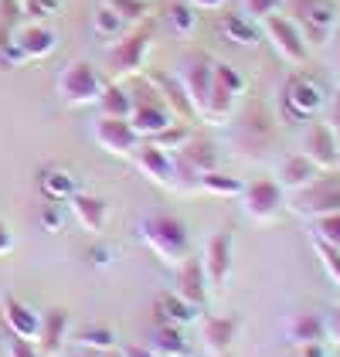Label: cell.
I'll use <instances>...</instances> for the list:
<instances>
[{
  "mask_svg": "<svg viewBox=\"0 0 340 357\" xmlns=\"http://www.w3.org/2000/svg\"><path fill=\"white\" fill-rule=\"evenodd\" d=\"M140 238L146 242V248L164 262V266H180L187 255H191V235L184 228V221L167 215V211H150L143 215L140 225H137Z\"/></svg>",
  "mask_w": 340,
  "mask_h": 357,
  "instance_id": "obj_1",
  "label": "cell"
},
{
  "mask_svg": "<svg viewBox=\"0 0 340 357\" xmlns=\"http://www.w3.org/2000/svg\"><path fill=\"white\" fill-rule=\"evenodd\" d=\"M289 21H296V28L303 31V38L313 45H327L330 34L337 28L340 10L334 0H283Z\"/></svg>",
  "mask_w": 340,
  "mask_h": 357,
  "instance_id": "obj_2",
  "label": "cell"
},
{
  "mask_svg": "<svg viewBox=\"0 0 340 357\" xmlns=\"http://www.w3.org/2000/svg\"><path fill=\"white\" fill-rule=\"evenodd\" d=\"M55 89L65 106H92V102H99L106 82L88 61H72V65L61 68Z\"/></svg>",
  "mask_w": 340,
  "mask_h": 357,
  "instance_id": "obj_3",
  "label": "cell"
},
{
  "mask_svg": "<svg viewBox=\"0 0 340 357\" xmlns=\"http://www.w3.org/2000/svg\"><path fill=\"white\" fill-rule=\"evenodd\" d=\"M231 143L238 146L242 157H262L272 143V119L258 102H252L249 109H242V116L235 119L231 130Z\"/></svg>",
  "mask_w": 340,
  "mask_h": 357,
  "instance_id": "obj_4",
  "label": "cell"
},
{
  "mask_svg": "<svg viewBox=\"0 0 340 357\" xmlns=\"http://www.w3.org/2000/svg\"><path fill=\"white\" fill-rule=\"evenodd\" d=\"M173 79L180 82L184 96L191 99L194 112L201 116L204 106H208V96H211V82H215V75H211V58L204 55V52H187V55L180 58Z\"/></svg>",
  "mask_w": 340,
  "mask_h": 357,
  "instance_id": "obj_5",
  "label": "cell"
},
{
  "mask_svg": "<svg viewBox=\"0 0 340 357\" xmlns=\"http://www.w3.org/2000/svg\"><path fill=\"white\" fill-rule=\"evenodd\" d=\"M289 211L300 215V218H307V221L340 211V181H334V177H316V181L307 184L303 191H296Z\"/></svg>",
  "mask_w": 340,
  "mask_h": 357,
  "instance_id": "obj_6",
  "label": "cell"
},
{
  "mask_svg": "<svg viewBox=\"0 0 340 357\" xmlns=\"http://www.w3.org/2000/svg\"><path fill=\"white\" fill-rule=\"evenodd\" d=\"M262 31L272 41V52L283 58L286 65H303L307 61V38L296 28V21H289L283 14H269L262 21Z\"/></svg>",
  "mask_w": 340,
  "mask_h": 357,
  "instance_id": "obj_7",
  "label": "cell"
},
{
  "mask_svg": "<svg viewBox=\"0 0 340 357\" xmlns=\"http://www.w3.org/2000/svg\"><path fill=\"white\" fill-rule=\"evenodd\" d=\"M143 96H146V99H133V109H130L126 119H130V126L137 130L140 139H153L157 133H164L170 123H173V116H170V109L160 99H153L157 92H153L150 82L143 85Z\"/></svg>",
  "mask_w": 340,
  "mask_h": 357,
  "instance_id": "obj_8",
  "label": "cell"
},
{
  "mask_svg": "<svg viewBox=\"0 0 340 357\" xmlns=\"http://www.w3.org/2000/svg\"><path fill=\"white\" fill-rule=\"evenodd\" d=\"M320 109H323V89L310 75H293L283 89V112L289 119L303 123V119H313Z\"/></svg>",
  "mask_w": 340,
  "mask_h": 357,
  "instance_id": "obj_9",
  "label": "cell"
},
{
  "mask_svg": "<svg viewBox=\"0 0 340 357\" xmlns=\"http://www.w3.org/2000/svg\"><path fill=\"white\" fill-rule=\"evenodd\" d=\"M173 170H177V181L180 177H187V181H194L198 184L201 174H208V170H218V150H215V143L204 137H187V143L177 150V157H173Z\"/></svg>",
  "mask_w": 340,
  "mask_h": 357,
  "instance_id": "obj_10",
  "label": "cell"
},
{
  "mask_svg": "<svg viewBox=\"0 0 340 357\" xmlns=\"http://www.w3.org/2000/svg\"><path fill=\"white\" fill-rule=\"evenodd\" d=\"M150 41H153V28H137L130 34H123L116 41V48H109V65H113L116 75H137L143 68V58L150 52Z\"/></svg>",
  "mask_w": 340,
  "mask_h": 357,
  "instance_id": "obj_11",
  "label": "cell"
},
{
  "mask_svg": "<svg viewBox=\"0 0 340 357\" xmlns=\"http://www.w3.org/2000/svg\"><path fill=\"white\" fill-rule=\"evenodd\" d=\"M92 137H95V143H99L106 153H113V157H133L137 146L143 143V139L137 137V130L130 126V119H116V116H99L95 126H92Z\"/></svg>",
  "mask_w": 340,
  "mask_h": 357,
  "instance_id": "obj_12",
  "label": "cell"
},
{
  "mask_svg": "<svg viewBox=\"0 0 340 357\" xmlns=\"http://www.w3.org/2000/svg\"><path fill=\"white\" fill-rule=\"evenodd\" d=\"M238 197H242V211L252 221H272L279 215V208H283V188L276 181H269V177L245 184Z\"/></svg>",
  "mask_w": 340,
  "mask_h": 357,
  "instance_id": "obj_13",
  "label": "cell"
},
{
  "mask_svg": "<svg viewBox=\"0 0 340 357\" xmlns=\"http://www.w3.org/2000/svg\"><path fill=\"white\" fill-rule=\"evenodd\" d=\"M231 245H235L231 228H218V231L208 238V245H204L201 266H204V279H208L211 289H222L228 273H231Z\"/></svg>",
  "mask_w": 340,
  "mask_h": 357,
  "instance_id": "obj_14",
  "label": "cell"
},
{
  "mask_svg": "<svg viewBox=\"0 0 340 357\" xmlns=\"http://www.w3.org/2000/svg\"><path fill=\"white\" fill-rule=\"evenodd\" d=\"M303 157L310 160L316 170H334L340 164V143L337 133L327 123H310L303 133Z\"/></svg>",
  "mask_w": 340,
  "mask_h": 357,
  "instance_id": "obj_15",
  "label": "cell"
},
{
  "mask_svg": "<svg viewBox=\"0 0 340 357\" xmlns=\"http://www.w3.org/2000/svg\"><path fill=\"white\" fill-rule=\"evenodd\" d=\"M133 164L143 170V177H150V181L160 184V188H173V184H177V170H173L170 153L160 150V146H153V143H140V146H137Z\"/></svg>",
  "mask_w": 340,
  "mask_h": 357,
  "instance_id": "obj_16",
  "label": "cell"
},
{
  "mask_svg": "<svg viewBox=\"0 0 340 357\" xmlns=\"http://www.w3.org/2000/svg\"><path fill=\"white\" fill-rule=\"evenodd\" d=\"M177 269V296L184 303H191L194 310L198 306H204V300H208V279H204V266H201V259H184L180 266H173Z\"/></svg>",
  "mask_w": 340,
  "mask_h": 357,
  "instance_id": "obj_17",
  "label": "cell"
},
{
  "mask_svg": "<svg viewBox=\"0 0 340 357\" xmlns=\"http://www.w3.org/2000/svg\"><path fill=\"white\" fill-rule=\"evenodd\" d=\"M68 208H72V215L75 221L82 225L88 235H99L102 228H106V218H109V204L102 201V197H95V194H82L75 191L68 197Z\"/></svg>",
  "mask_w": 340,
  "mask_h": 357,
  "instance_id": "obj_18",
  "label": "cell"
},
{
  "mask_svg": "<svg viewBox=\"0 0 340 357\" xmlns=\"http://www.w3.org/2000/svg\"><path fill=\"white\" fill-rule=\"evenodd\" d=\"M3 324H7V333H17L24 340H38L41 313H34L28 303L17 300V296H3Z\"/></svg>",
  "mask_w": 340,
  "mask_h": 357,
  "instance_id": "obj_19",
  "label": "cell"
},
{
  "mask_svg": "<svg viewBox=\"0 0 340 357\" xmlns=\"http://www.w3.org/2000/svg\"><path fill=\"white\" fill-rule=\"evenodd\" d=\"M146 82L160 92V102L170 109V116H173V119H194V116H198V112H194V106H191V99L184 96V89H180V82H177L173 75L153 72Z\"/></svg>",
  "mask_w": 340,
  "mask_h": 357,
  "instance_id": "obj_20",
  "label": "cell"
},
{
  "mask_svg": "<svg viewBox=\"0 0 340 357\" xmlns=\"http://www.w3.org/2000/svg\"><path fill=\"white\" fill-rule=\"evenodd\" d=\"M146 351H153L157 357H194V347H191V340L184 337V330L164 327V324H157V327L150 330Z\"/></svg>",
  "mask_w": 340,
  "mask_h": 357,
  "instance_id": "obj_21",
  "label": "cell"
},
{
  "mask_svg": "<svg viewBox=\"0 0 340 357\" xmlns=\"http://www.w3.org/2000/svg\"><path fill=\"white\" fill-rule=\"evenodd\" d=\"M14 45H17V52L28 58H48L55 52L58 38L52 28H45V24H28V28H17L14 31Z\"/></svg>",
  "mask_w": 340,
  "mask_h": 357,
  "instance_id": "obj_22",
  "label": "cell"
},
{
  "mask_svg": "<svg viewBox=\"0 0 340 357\" xmlns=\"http://www.w3.org/2000/svg\"><path fill=\"white\" fill-rule=\"evenodd\" d=\"M235 333H238L235 317H201V340L215 357H222L231 347Z\"/></svg>",
  "mask_w": 340,
  "mask_h": 357,
  "instance_id": "obj_23",
  "label": "cell"
},
{
  "mask_svg": "<svg viewBox=\"0 0 340 357\" xmlns=\"http://www.w3.org/2000/svg\"><path fill=\"white\" fill-rule=\"evenodd\" d=\"M153 313H157V324H164V327H191L194 320H198V313H194V306L191 303H184L177 293H160L157 303H153Z\"/></svg>",
  "mask_w": 340,
  "mask_h": 357,
  "instance_id": "obj_24",
  "label": "cell"
},
{
  "mask_svg": "<svg viewBox=\"0 0 340 357\" xmlns=\"http://www.w3.org/2000/svg\"><path fill=\"white\" fill-rule=\"evenodd\" d=\"M316 181V167L303 157V153H289V157H283V164H279V188L283 191H303L307 184H313Z\"/></svg>",
  "mask_w": 340,
  "mask_h": 357,
  "instance_id": "obj_25",
  "label": "cell"
},
{
  "mask_svg": "<svg viewBox=\"0 0 340 357\" xmlns=\"http://www.w3.org/2000/svg\"><path fill=\"white\" fill-rule=\"evenodd\" d=\"M323 320L316 313H293L289 324H286V340L296 344V347H307V344H323Z\"/></svg>",
  "mask_w": 340,
  "mask_h": 357,
  "instance_id": "obj_26",
  "label": "cell"
},
{
  "mask_svg": "<svg viewBox=\"0 0 340 357\" xmlns=\"http://www.w3.org/2000/svg\"><path fill=\"white\" fill-rule=\"evenodd\" d=\"M65 333H68V313H65V310H48V313H41V330H38L41 351L58 354Z\"/></svg>",
  "mask_w": 340,
  "mask_h": 357,
  "instance_id": "obj_27",
  "label": "cell"
},
{
  "mask_svg": "<svg viewBox=\"0 0 340 357\" xmlns=\"http://www.w3.org/2000/svg\"><path fill=\"white\" fill-rule=\"evenodd\" d=\"M41 191H45L48 201H68L79 188H75V177H72L68 170L48 167V170H41Z\"/></svg>",
  "mask_w": 340,
  "mask_h": 357,
  "instance_id": "obj_28",
  "label": "cell"
},
{
  "mask_svg": "<svg viewBox=\"0 0 340 357\" xmlns=\"http://www.w3.org/2000/svg\"><path fill=\"white\" fill-rule=\"evenodd\" d=\"M99 109L102 116H116V119H126L133 109V96L123 89V85H106L102 96H99Z\"/></svg>",
  "mask_w": 340,
  "mask_h": 357,
  "instance_id": "obj_29",
  "label": "cell"
},
{
  "mask_svg": "<svg viewBox=\"0 0 340 357\" xmlns=\"http://www.w3.org/2000/svg\"><path fill=\"white\" fill-rule=\"evenodd\" d=\"M222 31H225L228 41H235V45H242V48H249V45L258 41V31H255V24L245 14H225V17H222Z\"/></svg>",
  "mask_w": 340,
  "mask_h": 357,
  "instance_id": "obj_30",
  "label": "cell"
},
{
  "mask_svg": "<svg viewBox=\"0 0 340 357\" xmlns=\"http://www.w3.org/2000/svg\"><path fill=\"white\" fill-rule=\"evenodd\" d=\"M198 184H201V191L218 194V197H238L242 188H245L238 177H228V174H222V170H208V174H201Z\"/></svg>",
  "mask_w": 340,
  "mask_h": 357,
  "instance_id": "obj_31",
  "label": "cell"
},
{
  "mask_svg": "<svg viewBox=\"0 0 340 357\" xmlns=\"http://www.w3.org/2000/svg\"><path fill=\"white\" fill-rule=\"evenodd\" d=\"M126 28V21L116 14L109 3H102L99 10H95V17H92V31H95V38H102V41H116L119 34Z\"/></svg>",
  "mask_w": 340,
  "mask_h": 357,
  "instance_id": "obj_32",
  "label": "cell"
},
{
  "mask_svg": "<svg viewBox=\"0 0 340 357\" xmlns=\"http://www.w3.org/2000/svg\"><path fill=\"white\" fill-rule=\"evenodd\" d=\"M75 344L85 347V351H95V354H102V351H113L116 347V333L109 327H85L75 333Z\"/></svg>",
  "mask_w": 340,
  "mask_h": 357,
  "instance_id": "obj_33",
  "label": "cell"
},
{
  "mask_svg": "<svg viewBox=\"0 0 340 357\" xmlns=\"http://www.w3.org/2000/svg\"><path fill=\"white\" fill-rule=\"evenodd\" d=\"M313 252H316V259H320V266H323L327 279L340 289V248L327 245L323 238H316V235H313Z\"/></svg>",
  "mask_w": 340,
  "mask_h": 357,
  "instance_id": "obj_34",
  "label": "cell"
},
{
  "mask_svg": "<svg viewBox=\"0 0 340 357\" xmlns=\"http://www.w3.org/2000/svg\"><path fill=\"white\" fill-rule=\"evenodd\" d=\"M167 21H170V28L177 31V34H191L194 24H198V14H194V7H191V3H170L167 7Z\"/></svg>",
  "mask_w": 340,
  "mask_h": 357,
  "instance_id": "obj_35",
  "label": "cell"
},
{
  "mask_svg": "<svg viewBox=\"0 0 340 357\" xmlns=\"http://www.w3.org/2000/svg\"><path fill=\"white\" fill-rule=\"evenodd\" d=\"M313 235H316V238H323L327 245L340 248V211L323 215V218H313Z\"/></svg>",
  "mask_w": 340,
  "mask_h": 357,
  "instance_id": "obj_36",
  "label": "cell"
},
{
  "mask_svg": "<svg viewBox=\"0 0 340 357\" xmlns=\"http://www.w3.org/2000/svg\"><path fill=\"white\" fill-rule=\"evenodd\" d=\"M191 137V126H177V123H170L164 133H157V137L150 139L153 146H160V150H180L184 143Z\"/></svg>",
  "mask_w": 340,
  "mask_h": 357,
  "instance_id": "obj_37",
  "label": "cell"
},
{
  "mask_svg": "<svg viewBox=\"0 0 340 357\" xmlns=\"http://www.w3.org/2000/svg\"><path fill=\"white\" fill-rule=\"evenodd\" d=\"M211 75H215V82L225 85V89H231V92H245V79L238 75V68H231V65H225V61H211Z\"/></svg>",
  "mask_w": 340,
  "mask_h": 357,
  "instance_id": "obj_38",
  "label": "cell"
},
{
  "mask_svg": "<svg viewBox=\"0 0 340 357\" xmlns=\"http://www.w3.org/2000/svg\"><path fill=\"white\" fill-rule=\"evenodd\" d=\"M283 7V0H242V14L249 21H265L269 14H276Z\"/></svg>",
  "mask_w": 340,
  "mask_h": 357,
  "instance_id": "obj_39",
  "label": "cell"
},
{
  "mask_svg": "<svg viewBox=\"0 0 340 357\" xmlns=\"http://www.w3.org/2000/svg\"><path fill=\"white\" fill-rule=\"evenodd\" d=\"M3 351H7V357H41V351L34 347V340H24L17 333L3 337Z\"/></svg>",
  "mask_w": 340,
  "mask_h": 357,
  "instance_id": "obj_40",
  "label": "cell"
},
{
  "mask_svg": "<svg viewBox=\"0 0 340 357\" xmlns=\"http://www.w3.org/2000/svg\"><path fill=\"white\" fill-rule=\"evenodd\" d=\"M106 3L113 7V10L119 14V17H123V21H140L143 14L150 10V7H146L143 0H106Z\"/></svg>",
  "mask_w": 340,
  "mask_h": 357,
  "instance_id": "obj_41",
  "label": "cell"
},
{
  "mask_svg": "<svg viewBox=\"0 0 340 357\" xmlns=\"http://www.w3.org/2000/svg\"><path fill=\"white\" fill-rule=\"evenodd\" d=\"M24 3V10H28L31 17H48V14H55L58 0H21Z\"/></svg>",
  "mask_w": 340,
  "mask_h": 357,
  "instance_id": "obj_42",
  "label": "cell"
},
{
  "mask_svg": "<svg viewBox=\"0 0 340 357\" xmlns=\"http://www.w3.org/2000/svg\"><path fill=\"white\" fill-rule=\"evenodd\" d=\"M41 225H45L48 231H58V228H61V208H58V201H52V204L45 208V215H41Z\"/></svg>",
  "mask_w": 340,
  "mask_h": 357,
  "instance_id": "obj_43",
  "label": "cell"
},
{
  "mask_svg": "<svg viewBox=\"0 0 340 357\" xmlns=\"http://www.w3.org/2000/svg\"><path fill=\"white\" fill-rule=\"evenodd\" d=\"M323 333H327V337L340 347V306H334V313L323 320Z\"/></svg>",
  "mask_w": 340,
  "mask_h": 357,
  "instance_id": "obj_44",
  "label": "cell"
},
{
  "mask_svg": "<svg viewBox=\"0 0 340 357\" xmlns=\"http://www.w3.org/2000/svg\"><path fill=\"white\" fill-rule=\"evenodd\" d=\"M14 248V235H10V228H7V221L0 218V255H7Z\"/></svg>",
  "mask_w": 340,
  "mask_h": 357,
  "instance_id": "obj_45",
  "label": "cell"
},
{
  "mask_svg": "<svg viewBox=\"0 0 340 357\" xmlns=\"http://www.w3.org/2000/svg\"><path fill=\"white\" fill-rule=\"evenodd\" d=\"M300 357H327V351H323V344H307V347H300Z\"/></svg>",
  "mask_w": 340,
  "mask_h": 357,
  "instance_id": "obj_46",
  "label": "cell"
},
{
  "mask_svg": "<svg viewBox=\"0 0 340 357\" xmlns=\"http://www.w3.org/2000/svg\"><path fill=\"white\" fill-rule=\"evenodd\" d=\"M225 0H191V7H198V10H218Z\"/></svg>",
  "mask_w": 340,
  "mask_h": 357,
  "instance_id": "obj_47",
  "label": "cell"
},
{
  "mask_svg": "<svg viewBox=\"0 0 340 357\" xmlns=\"http://www.w3.org/2000/svg\"><path fill=\"white\" fill-rule=\"evenodd\" d=\"M92 262L95 266H106L109 262V248H92Z\"/></svg>",
  "mask_w": 340,
  "mask_h": 357,
  "instance_id": "obj_48",
  "label": "cell"
},
{
  "mask_svg": "<svg viewBox=\"0 0 340 357\" xmlns=\"http://www.w3.org/2000/svg\"><path fill=\"white\" fill-rule=\"evenodd\" d=\"M123 357H157V354H153V351H146V347H126Z\"/></svg>",
  "mask_w": 340,
  "mask_h": 357,
  "instance_id": "obj_49",
  "label": "cell"
},
{
  "mask_svg": "<svg viewBox=\"0 0 340 357\" xmlns=\"http://www.w3.org/2000/svg\"><path fill=\"white\" fill-rule=\"evenodd\" d=\"M330 41H334V52H337V61H340V21H337V28H334V34H330Z\"/></svg>",
  "mask_w": 340,
  "mask_h": 357,
  "instance_id": "obj_50",
  "label": "cell"
},
{
  "mask_svg": "<svg viewBox=\"0 0 340 357\" xmlns=\"http://www.w3.org/2000/svg\"><path fill=\"white\" fill-rule=\"evenodd\" d=\"M68 357H99V354H95V351H85V347H79L75 354H68Z\"/></svg>",
  "mask_w": 340,
  "mask_h": 357,
  "instance_id": "obj_51",
  "label": "cell"
},
{
  "mask_svg": "<svg viewBox=\"0 0 340 357\" xmlns=\"http://www.w3.org/2000/svg\"><path fill=\"white\" fill-rule=\"evenodd\" d=\"M99 357H123V354H119V351H116V347H113V351H102V354H99Z\"/></svg>",
  "mask_w": 340,
  "mask_h": 357,
  "instance_id": "obj_52",
  "label": "cell"
}]
</instances>
